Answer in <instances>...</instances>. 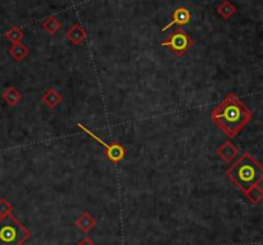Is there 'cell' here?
<instances>
[{"label":"cell","mask_w":263,"mask_h":245,"mask_svg":"<svg viewBox=\"0 0 263 245\" xmlns=\"http://www.w3.org/2000/svg\"><path fill=\"white\" fill-rule=\"evenodd\" d=\"M76 126H77V129L82 130L85 134L89 135L90 137H93L94 140L98 141V143L105 149V155H107V158L110 162H113V163H118V162H121L122 159H123L124 155H126V150H124L123 145H122L121 143L107 144L104 140H101L98 135H95L93 131H91V130L87 129L86 126L82 125V123L78 122V123H76Z\"/></svg>","instance_id":"cell-5"},{"label":"cell","mask_w":263,"mask_h":245,"mask_svg":"<svg viewBox=\"0 0 263 245\" xmlns=\"http://www.w3.org/2000/svg\"><path fill=\"white\" fill-rule=\"evenodd\" d=\"M226 175L239 187L243 193L260 184L263 178V168L255 158L249 153H244L239 159L234 162L226 171Z\"/></svg>","instance_id":"cell-2"},{"label":"cell","mask_w":263,"mask_h":245,"mask_svg":"<svg viewBox=\"0 0 263 245\" xmlns=\"http://www.w3.org/2000/svg\"><path fill=\"white\" fill-rule=\"evenodd\" d=\"M67 39L72 43L73 45H80L82 41L86 39V31L84 30V27L80 24H73L70 27V30L66 34Z\"/></svg>","instance_id":"cell-8"},{"label":"cell","mask_w":263,"mask_h":245,"mask_svg":"<svg viewBox=\"0 0 263 245\" xmlns=\"http://www.w3.org/2000/svg\"><path fill=\"white\" fill-rule=\"evenodd\" d=\"M236 12H237L236 7L232 6L228 0L222 2V3L218 6V8H217V13H218V15H220L222 18H225L226 21H228L232 17V16L236 15Z\"/></svg>","instance_id":"cell-12"},{"label":"cell","mask_w":263,"mask_h":245,"mask_svg":"<svg viewBox=\"0 0 263 245\" xmlns=\"http://www.w3.org/2000/svg\"><path fill=\"white\" fill-rule=\"evenodd\" d=\"M12 210H13L12 204H11L7 199H0V217L12 213Z\"/></svg>","instance_id":"cell-17"},{"label":"cell","mask_w":263,"mask_h":245,"mask_svg":"<svg viewBox=\"0 0 263 245\" xmlns=\"http://www.w3.org/2000/svg\"><path fill=\"white\" fill-rule=\"evenodd\" d=\"M244 194H245V195L248 196L249 200H251L253 203H259L263 198V190H262V187H260V184L254 185L253 187H250L249 190H246Z\"/></svg>","instance_id":"cell-16"},{"label":"cell","mask_w":263,"mask_h":245,"mask_svg":"<svg viewBox=\"0 0 263 245\" xmlns=\"http://www.w3.org/2000/svg\"><path fill=\"white\" fill-rule=\"evenodd\" d=\"M31 232L12 213L0 217V245H22Z\"/></svg>","instance_id":"cell-3"},{"label":"cell","mask_w":263,"mask_h":245,"mask_svg":"<svg viewBox=\"0 0 263 245\" xmlns=\"http://www.w3.org/2000/svg\"><path fill=\"white\" fill-rule=\"evenodd\" d=\"M253 112L248 105L237 97L236 93H230L222 102L214 107L211 118L228 137H236L250 122Z\"/></svg>","instance_id":"cell-1"},{"label":"cell","mask_w":263,"mask_h":245,"mask_svg":"<svg viewBox=\"0 0 263 245\" xmlns=\"http://www.w3.org/2000/svg\"><path fill=\"white\" fill-rule=\"evenodd\" d=\"M43 29L47 31L50 35H54L62 29V22L57 17L52 16V17H48L47 20L43 22Z\"/></svg>","instance_id":"cell-13"},{"label":"cell","mask_w":263,"mask_h":245,"mask_svg":"<svg viewBox=\"0 0 263 245\" xmlns=\"http://www.w3.org/2000/svg\"><path fill=\"white\" fill-rule=\"evenodd\" d=\"M25 34L24 30L21 29L18 26H13L12 29H9L8 31L6 33V38L8 39L12 44H17V43H21V40L24 39Z\"/></svg>","instance_id":"cell-15"},{"label":"cell","mask_w":263,"mask_h":245,"mask_svg":"<svg viewBox=\"0 0 263 245\" xmlns=\"http://www.w3.org/2000/svg\"><path fill=\"white\" fill-rule=\"evenodd\" d=\"M8 53L12 56V58L15 59V61L21 62L29 56V49H27L22 43H17V44H13L12 47L9 48Z\"/></svg>","instance_id":"cell-11"},{"label":"cell","mask_w":263,"mask_h":245,"mask_svg":"<svg viewBox=\"0 0 263 245\" xmlns=\"http://www.w3.org/2000/svg\"><path fill=\"white\" fill-rule=\"evenodd\" d=\"M190 20H191L190 11H189L188 8H185V7H179V8L175 9L174 13H172V18H171L170 24L166 25L161 31H162V33H166V31H168L171 27L176 26V25L177 26H186V25L190 22Z\"/></svg>","instance_id":"cell-6"},{"label":"cell","mask_w":263,"mask_h":245,"mask_svg":"<svg viewBox=\"0 0 263 245\" xmlns=\"http://www.w3.org/2000/svg\"><path fill=\"white\" fill-rule=\"evenodd\" d=\"M78 245H94V242H93V240L87 239V237H86V239L82 240V241L80 242V244H78Z\"/></svg>","instance_id":"cell-18"},{"label":"cell","mask_w":263,"mask_h":245,"mask_svg":"<svg viewBox=\"0 0 263 245\" xmlns=\"http://www.w3.org/2000/svg\"><path fill=\"white\" fill-rule=\"evenodd\" d=\"M217 153L220 155L221 159L226 162V163H232L235 158L239 154V150H237L236 146L231 143V141H226V143L221 144L217 149Z\"/></svg>","instance_id":"cell-7"},{"label":"cell","mask_w":263,"mask_h":245,"mask_svg":"<svg viewBox=\"0 0 263 245\" xmlns=\"http://www.w3.org/2000/svg\"><path fill=\"white\" fill-rule=\"evenodd\" d=\"M76 225L81 228L82 231L87 232V231H90L94 227V226H95V219L90 216L89 213H84V214H81V217L77 219Z\"/></svg>","instance_id":"cell-14"},{"label":"cell","mask_w":263,"mask_h":245,"mask_svg":"<svg viewBox=\"0 0 263 245\" xmlns=\"http://www.w3.org/2000/svg\"><path fill=\"white\" fill-rule=\"evenodd\" d=\"M2 98H3V100L7 104L11 105V107H15V105H17L18 103L21 102V99H22V94L20 93V90H18L17 88L11 86V88L4 90Z\"/></svg>","instance_id":"cell-10"},{"label":"cell","mask_w":263,"mask_h":245,"mask_svg":"<svg viewBox=\"0 0 263 245\" xmlns=\"http://www.w3.org/2000/svg\"><path fill=\"white\" fill-rule=\"evenodd\" d=\"M159 45L170 48L174 54H176L177 57H182L185 56L189 48L193 45V39L184 30H176L165 41L159 43Z\"/></svg>","instance_id":"cell-4"},{"label":"cell","mask_w":263,"mask_h":245,"mask_svg":"<svg viewBox=\"0 0 263 245\" xmlns=\"http://www.w3.org/2000/svg\"><path fill=\"white\" fill-rule=\"evenodd\" d=\"M41 102L47 105L49 109H54L63 102V97L55 89H48L41 97Z\"/></svg>","instance_id":"cell-9"}]
</instances>
